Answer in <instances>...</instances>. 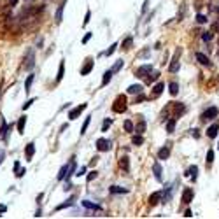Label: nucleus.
<instances>
[{
  "label": "nucleus",
  "mask_w": 219,
  "mask_h": 219,
  "mask_svg": "<svg viewBox=\"0 0 219 219\" xmlns=\"http://www.w3.org/2000/svg\"><path fill=\"white\" fill-rule=\"evenodd\" d=\"M34 74H30V76L26 77V81H25V91L26 93H30V88H32V83H34Z\"/></svg>",
  "instance_id": "b1692460"
},
{
  "label": "nucleus",
  "mask_w": 219,
  "mask_h": 219,
  "mask_svg": "<svg viewBox=\"0 0 219 219\" xmlns=\"http://www.w3.org/2000/svg\"><path fill=\"white\" fill-rule=\"evenodd\" d=\"M219 114V110H217V107H209V109H205V112L202 114V121H211V119H214L216 116Z\"/></svg>",
  "instance_id": "f03ea898"
},
{
  "label": "nucleus",
  "mask_w": 219,
  "mask_h": 219,
  "mask_svg": "<svg viewBox=\"0 0 219 219\" xmlns=\"http://www.w3.org/2000/svg\"><path fill=\"white\" fill-rule=\"evenodd\" d=\"M149 72H152V67H151V65H142V67L137 68V74H135V76H137V77H147V74H149Z\"/></svg>",
  "instance_id": "39448f33"
},
{
  "label": "nucleus",
  "mask_w": 219,
  "mask_h": 219,
  "mask_svg": "<svg viewBox=\"0 0 219 219\" xmlns=\"http://www.w3.org/2000/svg\"><path fill=\"white\" fill-rule=\"evenodd\" d=\"M217 58H219V49H217Z\"/></svg>",
  "instance_id": "680f3d73"
},
{
  "label": "nucleus",
  "mask_w": 219,
  "mask_h": 219,
  "mask_svg": "<svg viewBox=\"0 0 219 219\" xmlns=\"http://www.w3.org/2000/svg\"><path fill=\"white\" fill-rule=\"evenodd\" d=\"M174 130H175V118L167 121V132H168V133H172Z\"/></svg>",
  "instance_id": "473e14b6"
},
{
  "label": "nucleus",
  "mask_w": 219,
  "mask_h": 219,
  "mask_svg": "<svg viewBox=\"0 0 219 219\" xmlns=\"http://www.w3.org/2000/svg\"><path fill=\"white\" fill-rule=\"evenodd\" d=\"M132 42H133V39H132V37H126L125 42H123V49H130V47H132Z\"/></svg>",
  "instance_id": "4c0bfd02"
},
{
  "label": "nucleus",
  "mask_w": 219,
  "mask_h": 219,
  "mask_svg": "<svg viewBox=\"0 0 219 219\" xmlns=\"http://www.w3.org/2000/svg\"><path fill=\"white\" fill-rule=\"evenodd\" d=\"M63 9H65V2H61L60 4V7H58V11H56V21H61V16H63Z\"/></svg>",
  "instance_id": "c756f323"
},
{
  "label": "nucleus",
  "mask_w": 219,
  "mask_h": 219,
  "mask_svg": "<svg viewBox=\"0 0 219 219\" xmlns=\"http://www.w3.org/2000/svg\"><path fill=\"white\" fill-rule=\"evenodd\" d=\"M179 51H175V54H174V58H172V61H170V67H168V70L172 72V74H175L177 70H179Z\"/></svg>",
  "instance_id": "20e7f679"
},
{
  "label": "nucleus",
  "mask_w": 219,
  "mask_h": 219,
  "mask_svg": "<svg viewBox=\"0 0 219 219\" xmlns=\"http://www.w3.org/2000/svg\"><path fill=\"white\" fill-rule=\"evenodd\" d=\"M168 91H170V95H172V96H175L177 93H179V84H177V83H170Z\"/></svg>",
  "instance_id": "cd10ccee"
},
{
  "label": "nucleus",
  "mask_w": 219,
  "mask_h": 219,
  "mask_svg": "<svg viewBox=\"0 0 219 219\" xmlns=\"http://www.w3.org/2000/svg\"><path fill=\"white\" fill-rule=\"evenodd\" d=\"M193 137H194V139H198V137H200V133H198L196 130H193Z\"/></svg>",
  "instance_id": "4d7b16f0"
},
{
  "label": "nucleus",
  "mask_w": 219,
  "mask_h": 219,
  "mask_svg": "<svg viewBox=\"0 0 219 219\" xmlns=\"http://www.w3.org/2000/svg\"><path fill=\"white\" fill-rule=\"evenodd\" d=\"M90 121H91V118L88 116V118L84 119V123H83V128H81V135L86 133V130H88V126H90Z\"/></svg>",
  "instance_id": "f704fd0d"
},
{
  "label": "nucleus",
  "mask_w": 219,
  "mask_h": 219,
  "mask_svg": "<svg viewBox=\"0 0 219 219\" xmlns=\"http://www.w3.org/2000/svg\"><path fill=\"white\" fill-rule=\"evenodd\" d=\"M4 156H5V151H4V149H0V163L4 161Z\"/></svg>",
  "instance_id": "864d4df0"
},
{
  "label": "nucleus",
  "mask_w": 219,
  "mask_h": 219,
  "mask_svg": "<svg viewBox=\"0 0 219 219\" xmlns=\"http://www.w3.org/2000/svg\"><path fill=\"white\" fill-rule=\"evenodd\" d=\"M90 18H91V12H90V11H86V16H84V25H88V23H90Z\"/></svg>",
  "instance_id": "49530a36"
},
{
  "label": "nucleus",
  "mask_w": 219,
  "mask_h": 219,
  "mask_svg": "<svg viewBox=\"0 0 219 219\" xmlns=\"http://www.w3.org/2000/svg\"><path fill=\"white\" fill-rule=\"evenodd\" d=\"M212 161H214V151L209 149V151H207V163H212Z\"/></svg>",
  "instance_id": "79ce46f5"
},
{
  "label": "nucleus",
  "mask_w": 219,
  "mask_h": 219,
  "mask_svg": "<svg viewBox=\"0 0 219 219\" xmlns=\"http://www.w3.org/2000/svg\"><path fill=\"white\" fill-rule=\"evenodd\" d=\"M158 77H160V72H151V77H149V76L145 77V83H147V84H151V83H154V81L158 79Z\"/></svg>",
  "instance_id": "2f4dec72"
},
{
  "label": "nucleus",
  "mask_w": 219,
  "mask_h": 219,
  "mask_svg": "<svg viewBox=\"0 0 219 219\" xmlns=\"http://www.w3.org/2000/svg\"><path fill=\"white\" fill-rule=\"evenodd\" d=\"M163 90H165V84H163V83L154 84V88H152V96H160L161 93H163Z\"/></svg>",
  "instance_id": "412c9836"
},
{
  "label": "nucleus",
  "mask_w": 219,
  "mask_h": 219,
  "mask_svg": "<svg viewBox=\"0 0 219 219\" xmlns=\"http://www.w3.org/2000/svg\"><path fill=\"white\" fill-rule=\"evenodd\" d=\"M147 4H149V0H145V2H144V5H142V12H145V9H147Z\"/></svg>",
  "instance_id": "5fc2aeb1"
},
{
  "label": "nucleus",
  "mask_w": 219,
  "mask_h": 219,
  "mask_svg": "<svg viewBox=\"0 0 219 219\" xmlns=\"http://www.w3.org/2000/svg\"><path fill=\"white\" fill-rule=\"evenodd\" d=\"M96 175H98V174H96L95 170H93V172H90V174H88V182H91L93 179H96Z\"/></svg>",
  "instance_id": "c03bdc74"
},
{
  "label": "nucleus",
  "mask_w": 219,
  "mask_h": 219,
  "mask_svg": "<svg viewBox=\"0 0 219 219\" xmlns=\"http://www.w3.org/2000/svg\"><path fill=\"white\" fill-rule=\"evenodd\" d=\"M152 172H154V177H156V181H158V182H161V181H163V175H161V167H160V163H154V165H152Z\"/></svg>",
  "instance_id": "2eb2a0df"
},
{
  "label": "nucleus",
  "mask_w": 219,
  "mask_h": 219,
  "mask_svg": "<svg viewBox=\"0 0 219 219\" xmlns=\"http://www.w3.org/2000/svg\"><path fill=\"white\" fill-rule=\"evenodd\" d=\"M140 102H144V96H142V95H139V96L135 98V103H140Z\"/></svg>",
  "instance_id": "603ef678"
},
{
  "label": "nucleus",
  "mask_w": 219,
  "mask_h": 219,
  "mask_svg": "<svg viewBox=\"0 0 219 219\" xmlns=\"http://www.w3.org/2000/svg\"><path fill=\"white\" fill-rule=\"evenodd\" d=\"M34 67V53L30 51L28 56H26V61H25V68H32Z\"/></svg>",
  "instance_id": "a878e982"
},
{
  "label": "nucleus",
  "mask_w": 219,
  "mask_h": 219,
  "mask_svg": "<svg viewBox=\"0 0 219 219\" xmlns=\"http://www.w3.org/2000/svg\"><path fill=\"white\" fill-rule=\"evenodd\" d=\"M184 110H186V107L182 103H175V105H174V118L179 119L182 114H184Z\"/></svg>",
  "instance_id": "6e6552de"
},
{
  "label": "nucleus",
  "mask_w": 219,
  "mask_h": 219,
  "mask_svg": "<svg viewBox=\"0 0 219 219\" xmlns=\"http://www.w3.org/2000/svg\"><path fill=\"white\" fill-rule=\"evenodd\" d=\"M84 109H86V103H81L79 107H76V109H72L70 112H68V118H70V119H77V118H79V114H81Z\"/></svg>",
  "instance_id": "423d86ee"
},
{
  "label": "nucleus",
  "mask_w": 219,
  "mask_h": 219,
  "mask_svg": "<svg viewBox=\"0 0 219 219\" xmlns=\"http://www.w3.org/2000/svg\"><path fill=\"white\" fill-rule=\"evenodd\" d=\"M184 217H193V212H191V209H188V211L184 212Z\"/></svg>",
  "instance_id": "3c124183"
},
{
  "label": "nucleus",
  "mask_w": 219,
  "mask_h": 219,
  "mask_svg": "<svg viewBox=\"0 0 219 219\" xmlns=\"http://www.w3.org/2000/svg\"><path fill=\"white\" fill-rule=\"evenodd\" d=\"M25 126H26V116H21L19 121H18V132L21 135L25 133Z\"/></svg>",
  "instance_id": "5701e85b"
},
{
  "label": "nucleus",
  "mask_w": 219,
  "mask_h": 219,
  "mask_svg": "<svg viewBox=\"0 0 219 219\" xmlns=\"http://www.w3.org/2000/svg\"><path fill=\"white\" fill-rule=\"evenodd\" d=\"M7 211V207H5V205H2V203H0V214H2V212H5Z\"/></svg>",
  "instance_id": "6e6d98bb"
},
{
  "label": "nucleus",
  "mask_w": 219,
  "mask_h": 219,
  "mask_svg": "<svg viewBox=\"0 0 219 219\" xmlns=\"http://www.w3.org/2000/svg\"><path fill=\"white\" fill-rule=\"evenodd\" d=\"M74 205V198H70L68 202H63V203H60L58 207H56V211H63V209H67V207H72Z\"/></svg>",
  "instance_id": "bb28decb"
},
{
  "label": "nucleus",
  "mask_w": 219,
  "mask_h": 219,
  "mask_svg": "<svg viewBox=\"0 0 219 219\" xmlns=\"http://www.w3.org/2000/svg\"><path fill=\"white\" fill-rule=\"evenodd\" d=\"M130 95H140L142 93V86L140 84H132V86H128V90H126Z\"/></svg>",
  "instance_id": "a211bd4d"
},
{
  "label": "nucleus",
  "mask_w": 219,
  "mask_h": 219,
  "mask_svg": "<svg viewBox=\"0 0 219 219\" xmlns=\"http://www.w3.org/2000/svg\"><path fill=\"white\" fill-rule=\"evenodd\" d=\"M116 47H118V44H112V46H110V47H109V49H107V51H105L103 54H105V56H110V54H112V53L116 51Z\"/></svg>",
  "instance_id": "a19ab883"
},
{
  "label": "nucleus",
  "mask_w": 219,
  "mask_h": 219,
  "mask_svg": "<svg viewBox=\"0 0 219 219\" xmlns=\"http://www.w3.org/2000/svg\"><path fill=\"white\" fill-rule=\"evenodd\" d=\"M18 4V0H11V5H16Z\"/></svg>",
  "instance_id": "052dcab7"
},
{
  "label": "nucleus",
  "mask_w": 219,
  "mask_h": 219,
  "mask_svg": "<svg viewBox=\"0 0 219 219\" xmlns=\"http://www.w3.org/2000/svg\"><path fill=\"white\" fill-rule=\"evenodd\" d=\"M25 172H26L25 168H19V170L16 172V177H23V175H25Z\"/></svg>",
  "instance_id": "de8ad7c7"
},
{
  "label": "nucleus",
  "mask_w": 219,
  "mask_h": 219,
  "mask_svg": "<svg viewBox=\"0 0 219 219\" xmlns=\"http://www.w3.org/2000/svg\"><path fill=\"white\" fill-rule=\"evenodd\" d=\"M83 205H84L86 209H91V211H100V209H102L100 205H96V203H91V202H86V200L83 202Z\"/></svg>",
  "instance_id": "c85d7f7f"
},
{
  "label": "nucleus",
  "mask_w": 219,
  "mask_h": 219,
  "mask_svg": "<svg viewBox=\"0 0 219 219\" xmlns=\"http://www.w3.org/2000/svg\"><path fill=\"white\" fill-rule=\"evenodd\" d=\"M211 39H212V34H211V32H203V34H202V41H203V42H209Z\"/></svg>",
  "instance_id": "ea45409f"
},
{
  "label": "nucleus",
  "mask_w": 219,
  "mask_h": 219,
  "mask_svg": "<svg viewBox=\"0 0 219 219\" xmlns=\"http://www.w3.org/2000/svg\"><path fill=\"white\" fill-rule=\"evenodd\" d=\"M135 130H137V133H144V132H145V121H140V123L135 126Z\"/></svg>",
  "instance_id": "e433bc0d"
},
{
  "label": "nucleus",
  "mask_w": 219,
  "mask_h": 219,
  "mask_svg": "<svg viewBox=\"0 0 219 219\" xmlns=\"http://www.w3.org/2000/svg\"><path fill=\"white\" fill-rule=\"evenodd\" d=\"M34 152H35V144H34V142H30L28 145H26V149H25L26 160H32V158H34Z\"/></svg>",
  "instance_id": "dca6fc26"
},
{
  "label": "nucleus",
  "mask_w": 219,
  "mask_h": 219,
  "mask_svg": "<svg viewBox=\"0 0 219 219\" xmlns=\"http://www.w3.org/2000/svg\"><path fill=\"white\" fill-rule=\"evenodd\" d=\"M63 74H65V61L61 60L60 61V67H58V74H56V83H60L63 79Z\"/></svg>",
  "instance_id": "aec40b11"
},
{
  "label": "nucleus",
  "mask_w": 219,
  "mask_h": 219,
  "mask_svg": "<svg viewBox=\"0 0 219 219\" xmlns=\"http://www.w3.org/2000/svg\"><path fill=\"white\" fill-rule=\"evenodd\" d=\"M14 170H16V172L19 170V161H16V163H14Z\"/></svg>",
  "instance_id": "bf43d9fd"
},
{
  "label": "nucleus",
  "mask_w": 219,
  "mask_h": 219,
  "mask_svg": "<svg viewBox=\"0 0 219 219\" xmlns=\"http://www.w3.org/2000/svg\"><path fill=\"white\" fill-rule=\"evenodd\" d=\"M34 102H37V100H35V98H30V100H28L25 105H23V110H26L28 107H30V105H32V103H34Z\"/></svg>",
  "instance_id": "a18cd8bd"
},
{
  "label": "nucleus",
  "mask_w": 219,
  "mask_h": 219,
  "mask_svg": "<svg viewBox=\"0 0 219 219\" xmlns=\"http://www.w3.org/2000/svg\"><path fill=\"white\" fill-rule=\"evenodd\" d=\"M184 175H188V177H191V181H196V177H198V167H196V165H193V167H189V168H188V172H186Z\"/></svg>",
  "instance_id": "9d476101"
},
{
  "label": "nucleus",
  "mask_w": 219,
  "mask_h": 219,
  "mask_svg": "<svg viewBox=\"0 0 219 219\" xmlns=\"http://www.w3.org/2000/svg\"><path fill=\"white\" fill-rule=\"evenodd\" d=\"M196 21L202 25V23H205V21H207V16H205V14H198V16H196Z\"/></svg>",
  "instance_id": "37998d69"
},
{
  "label": "nucleus",
  "mask_w": 219,
  "mask_h": 219,
  "mask_svg": "<svg viewBox=\"0 0 219 219\" xmlns=\"http://www.w3.org/2000/svg\"><path fill=\"white\" fill-rule=\"evenodd\" d=\"M67 172H68V163L61 167V170H60V174H58V181H63V179H65V175H67Z\"/></svg>",
  "instance_id": "7c9ffc66"
},
{
  "label": "nucleus",
  "mask_w": 219,
  "mask_h": 219,
  "mask_svg": "<svg viewBox=\"0 0 219 219\" xmlns=\"http://www.w3.org/2000/svg\"><path fill=\"white\" fill-rule=\"evenodd\" d=\"M95 163H96V156H95V158H91V161H90V165H91V167H93Z\"/></svg>",
  "instance_id": "13d9d810"
},
{
  "label": "nucleus",
  "mask_w": 219,
  "mask_h": 219,
  "mask_svg": "<svg viewBox=\"0 0 219 219\" xmlns=\"http://www.w3.org/2000/svg\"><path fill=\"white\" fill-rule=\"evenodd\" d=\"M161 194H163L161 191H156V193H152L151 196H149V205H151V207H152V205H156V203L160 202Z\"/></svg>",
  "instance_id": "6ab92c4d"
},
{
  "label": "nucleus",
  "mask_w": 219,
  "mask_h": 219,
  "mask_svg": "<svg viewBox=\"0 0 219 219\" xmlns=\"http://www.w3.org/2000/svg\"><path fill=\"white\" fill-rule=\"evenodd\" d=\"M93 65H95V63H93V60L88 58V61L84 63V67L81 68V76H88V74L93 70Z\"/></svg>",
  "instance_id": "0eeeda50"
},
{
  "label": "nucleus",
  "mask_w": 219,
  "mask_h": 219,
  "mask_svg": "<svg viewBox=\"0 0 219 219\" xmlns=\"http://www.w3.org/2000/svg\"><path fill=\"white\" fill-rule=\"evenodd\" d=\"M112 125V119H103V125H102V132H107V128Z\"/></svg>",
  "instance_id": "58836bf2"
},
{
  "label": "nucleus",
  "mask_w": 219,
  "mask_h": 219,
  "mask_svg": "<svg viewBox=\"0 0 219 219\" xmlns=\"http://www.w3.org/2000/svg\"><path fill=\"white\" fill-rule=\"evenodd\" d=\"M112 110L114 112H125L126 110V96L125 95H119L116 102L112 103Z\"/></svg>",
  "instance_id": "f257e3e1"
},
{
  "label": "nucleus",
  "mask_w": 219,
  "mask_h": 219,
  "mask_svg": "<svg viewBox=\"0 0 219 219\" xmlns=\"http://www.w3.org/2000/svg\"><path fill=\"white\" fill-rule=\"evenodd\" d=\"M84 174H86V167H81L77 170V175H84Z\"/></svg>",
  "instance_id": "09e8293b"
},
{
  "label": "nucleus",
  "mask_w": 219,
  "mask_h": 219,
  "mask_svg": "<svg viewBox=\"0 0 219 219\" xmlns=\"http://www.w3.org/2000/svg\"><path fill=\"white\" fill-rule=\"evenodd\" d=\"M96 149L100 152H105L110 149V140H107V139H98L96 140Z\"/></svg>",
  "instance_id": "7ed1b4c3"
},
{
  "label": "nucleus",
  "mask_w": 219,
  "mask_h": 219,
  "mask_svg": "<svg viewBox=\"0 0 219 219\" xmlns=\"http://www.w3.org/2000/svg\"><path fill=\"white\" fill-rule=\"evenodd\" d=\"M119 167H121V170H123L125 174L130 172V160H128V156H123V158L119 160Z\"/></svg>",
  "instance_id": "1a4fd4ad"
},
{
  "label": "nucleus",
  "mask_w": 219,
  "mask_h": 219,
  "mask_svg": "<svg viewBox=\"0 0 219 219\" xmlns=\"http://www.w3.org/2000/svg\"><path fill=\"white\" fill-rule=\"evenodd\" d=\"M112 68L110 70H107V72H103V77H102V86H105V84H109L110 83V79H112Z\"/></svg>",
  "instance_id": "4be33fe9"
},
{
  "label": "nucleus",
  "mask_w": 219,
  "mask_h": 219,
  "mask_svg": "<svg viewBox=\"0 0 219 219\" xmlns=\"http://www.w3.org/2000/svg\"><path fill=\"white\" fill-rule=\"evenodd\" d=\"M123 65H125V63H123V60H118V61L114 63V67H112V72H119V70L123 68Z\"/></svg>",
  "instance_id": "c9c22d12"
},
{
  "label": "nucleus",
  "mask_w": 219,
  "mask_h": 219,
  "mask_svg": "<svg viewBox=\"0 0 219 219\" xmlns=\"http://www.w3.org/2000/svg\"><path fill=\"white\" fill-rule=\"evenodd\" d=\"M170 156V145H165L158 151V160H167Z\"/></svg>",
  "instance_id": "ddd939ff"
},
{
  "label": "nucleus",
  "mask_w": 219,
  "mask_h": 219,
  "mask_svg": "<svg viewBox=\"0 0 219 219\" xmlns=\"http://www.w3.org/2000/svg\"><path fill=\"white\" fill-rule=\"evenodd\" d=\"M219 133V123H214L209 130H207V135H209V139H216Z\"/></svg>",
  "instance_id": "9b49d317"
},
{
  "label": "nucleus",
  "mask_w": 219,
  "mask_h": 219,
  "mask_svg": "<svg viewBox=\"0 0 219 219\" xmlns=\"http://www.w3.org/2000/svg\"><path fill=\"white\" fill-rule=\"evenodd\" d=\"M196 60H198V63H200V65L211 67V61H209V58H207V54H203V53H196Z\"/></svg>",
  "instance_id": "4468645a"
},
{
  "label": "nucleus",
  "mask_w": 219,
  "mask_h": 219,
  "mask_svg": "<svg viewBox=\"0 0 219 219\" xmlns=\"http://www.w3.org/2000/svg\"><path fill=\"white\" fill-rule=\"evenodd\" d=\"M144 142V137L140 133L139 135H133V139H132V144H135V145H140V144Z\"/></svg>",
  "instance_id": "72a5a7b5"
},
{
  "label": "nucleus",
  "mask_w": 219,
  "mask_h": 219,
  "mask_svg": "<svg viewBox=\"0 0 219 219\" xmlns=\"http://www.w3.org/2000/svg\"><path fill=\"white\" fill-rule=\"evenodd\" d=\"M90 39H91V34H86L84 37H83V44H86L88 41H90Z\"/></svg>",
  "instance_id": "8fccbe9b"
},
{
  "label": "nucleus",
  "mask_w": 219,
  "mask_h": 219,
  "mask_svg": "<svg viewBox=\"0 0 219 219\" xmlns=\"http://www.w3.org/2000/svg\"><path fill=\"white\" fill-rule=\"evenodd\" d=\"M123 126H125V132H126V133H133V132H135V126H133V123H132L130 119L125 121V125H123Z\"/></svg>",
  "instance_id": "393cba45"
},
{
  "label": "nucleus",
  "mask_w": 219,
  "mask_h": 219,
  "mask_svg": "<svg viewBox=\"0 0 219 219\" xmlns=\"http://www.w3.org/2000/svg\"><path fill=\"white\" fill-rule=\"evenodd\" d=\"M191 198H193V189H191V188H186L184 193H182V203L188 205V203L191 202Z\"/></svg>",
  "instance_id": "f8f14e48"
},
{
  "label": "nucleus",
  "mask_w": 219,
  "mask_h": 219,
  "mask_svg": "<svg viewBox=\"0 0 219 219\" xmlns=\"http://www.w3.org/2000/svg\"><path fill=\"white\" fill-rule=\"evenodd\" d=\"M109 191H110L112 194H126V193H128L126 188H119V186H110Z\"/></svg>",
  "instance_id": "f3484780"
}]
</instances>
